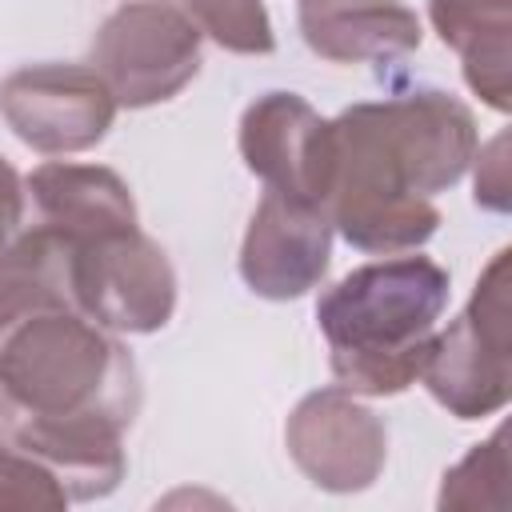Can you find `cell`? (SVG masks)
Instances as JSON below:
<instances>
[{"instance_id":"obj_1","label":"cell","mask_w":512,"mask_h":512,"mask_svg":"<svg viewBox=\"0 0 512 512\" xmlns=\"http://www.w3.org/2000/svg\"><path fill=\"white\" fill-rule=\"evenodd\" d=\"M480 144L472 108L444 88H408L348 104L328 120L332 232L356 252L400 256L440 228L436 192L464 180Z\"/></svg>"},{"instance_id":"obj_2","label":"cell","mask_w":512,"mask_h":512,"mask_svg":"<svg viewBox=\"0 0 512 512\" xmlns=\"http://www.w3.org/2000/svg\"><path fill=\"white\" fill-rule=\"evenodd\" d=\"M0 384L24 416H112L128 428L140 412L132 352L72 304L68 248L36 220L0 264Z\"/></svg>"},{"instance_id":"obj_3","label":"cell","mask_w":512,"mask_h":512,"mask_svg":"<svg viewBox=\"0 0 512 512\" xmlns=\"http://www.w3.org/2000/svg\"><path fill=\"white\" fill-rule=\"evenodd\" d=\"M448 272L432 256L400 252L352 268L316 300L328 364L356 396H400L420 380L448 308Z\"/></svg>"},{"instance_id":"obj_4","label":"cell","mask_w":512,"mask_h":512,"mask_svg":"<svg viewBox=\"0 0 512 512\" xmlns=\"http://www.w3.org/2000/svg\"><path fill=\"white\" fill-rule=\"evenodd\" d=\"M512 252L500 248L480 272L468 308L432 336L420 384L456 420H480L512 396Z\"/></svg>"},{"instance_id":"obj_5","label":"cell","mask_w":512,"mask_h":512,"mask_svg":"<svg viewBox=\"0 0 512 512\" xmlns=\"http://www.w3.org/2000/svg\"><path fill=\"white\" fill-rule=\"evenodd\" d=\"M200 28L164 0L120 4L92 36V68L120 108H156L200 72Z\"/></svg>"},{"instance_id":"obj_6","label":"cell","mask_w":512,"mask_h":512,"mask_svg":"<svg viewBox=\"0 0 512 512\" xmlns=\"http://www.w3.org/2000/svg\"><path fill=\"white\" fill-rule=\"evenodd\" d=\"M60 240V236H56ZM68 248V296L116 336H152L176 312V268L140 228Z\"/></svg>"},{"instance_id":"obj_7","label":"cell","mask_w":512,"mask_h":512,"mask_svg":"<svg viewBox=\"0 0 512 512\" xmlns=\"http://www.w3.org/2000/svg\"><path fill=\"white\" fill-rule=\"evenodd\" d=\"M116 96L92 64H24L0 80V116L12 136L44 156L96 148L112 120Z\"/></svg>"},{"instance_id":"obj_8","label":"cell","mask_w":512,"mask_h":512,"mask_svg":"<svg viewBox=\"0 0 512 512\" xmlns=\"http://www.w3.org/2000/svg\"><path fill=\"white\" fill-rule=\"evenodd\" d=\"M284 448L320 492L352 496L380 480L388 428L356 392L332 384L296 400L284 420Z\"/></svg>"},{"instance_id":"obj_9","label":"cell","mask_w":512,"mask_h":512,"mask_svg":"<svg viewBox=\"0 0 512 512\" xmlns=\"http://www.w3.org/2000/svg\"><path fill=\"white\" fill-rule=\"evenodd\" d=\"M328 260V208L264 188L240 244V280L264 300H300L324 280Z\"/></svg>"},{"instance_id":"obj_10","label":"cell","mask_w":512,"mask_h":512,"mask_svg":"<svg viewBox=\"0 0 512 512\" xmlns=\"http://www.w3.org/2000/svg\"><path fill=\"white\" fill-rule=\"evenodd\" d=\"M244 168L264 188L324 204L328 188V120L300 92H264L240 116Z\"/></svg>"},{"instance_id":"obj_11","label":"cell","mask_w":512,"mask_h":512,"mask_svg":"<svg viewBox=\"0 0 512 512\" xmlns=\"http://www.w3.org/2000/svg\"><path fill=\"white\" fill-rule=\"evenodd\" d=\"M24 184H28V204L36 208V224H44L52 236H60L72 248L140 228L132 188L116 168L48 160L32 168Z\"/></svg>"},{"instance_id":"obj_12","label":"cell","mask_w":512,"mask_h":512,"mask_svg":"<svg viewBox=\"0 0 512 512\" xmlns=\"http://www.w3.org/2000/svg\"><path fill=\"white\" fill-rule=\"evenodd\" d=\"M12 440L36 452L68 500H104L128 472L124 424L112 416H20Z\"/></svg>"},{"instance_id":"obj_13","label":"cell","mask_w":512,"mask_h":512,"mask_svg":"<svg viewBox=\"0 0 512 512\" xmlns=\"http://www.w3.org/2000/svg\"><path fill=\"white\" fill-rule=\"evenodd\" d=\"M300 36L328 64L396 60L420 48V16L404 0H300Z\"/></svg>"},{"instance_id":"obj_14","label":"cell","mask_w":512,"mask_h":512,"mask_svg":"<svg viewBox=\"0 0 512 512\" xmlns=\"http://www.w3.org/2000/svg\"><path fill=\"white\" fill-rule=\"evenodd\" d=\"M444 48L460 56L464 84L492 108H512V0H428Z\"/></svg>"},{"instance_id":"obj_15","label":"cell","mask_w":512,"mask_h":512,"mask_svg":"<svg viewBox=\"0 0 512 512\" xmlns=\"http://www.w3.org/2000/svg\"><path fill=\"white\" fill-rule=\"evenodd\" d=\"M508 428L500 424L484 444H472L464 460L444 472L436 508H464V512H504L508 508Z\"/></svg>"},{"instance_id":"obj_16","label":"cell","mask_w":512,"mask_h":512,"mask_svg":"<svg viewBox=\"0 0 512 512\" xmlns=\"http://www.w3.org/2000/svg\"><path fill=\"white\" fill-rule=\"evenodd\" d=\"M184 12L200 28V36H208L224 52L268 56L276 48V32L264 0H184Z\"/></svg>"},{"instance_id":"obj_17","label":"cell","mask_w":512,"mask_h":512,"mask_svg":"<svg viewBox=\"0 0 512 512\" xmlns=\"http://www.w3.org/2000/svg\"><path fill=\"white\" fill-rule=\"evenodd\" d=\"M68 492L56 472L16 444L12 436L0 444V508H68Z\"/></svg>"},{"instance_id":"obj_18","label":"cell","mask_w":512,"mask_h":512,"mask_svg":"<svg viewBox=\"0 0 512 512\" xmlns=\"http://www.w3.org/2000/svg\"><path fill=\"white\" fill-rule=\"evenodd\" d=\"M476 180L472 200L484 212H508L512 208V176H508V132H496L488 144H476Z\"/></svg>"},{"instance_id":"obj_19","label":"cell","mask_w":512,"mask_h":512,"mask_svg":"<svg viewBox=\"0 0 512 512\" xmlns=\"http://www.w3.org/2000/svg\"><path fill=\"white\" fill-rule=\"evenodd\" d=\"M28 228H32V220H28V184L0 156V264L12 260V252L20 248Z\"/></svg>"},{"instance_id":"obj_20","label":"cell","mask_w":512,"mask_h":512,"mask_svg":"<svg viewBox=\"0 0 512 512\" xmlns=\"http://www.w3.org/2000/svg\"><path fill=\"white\" fill-rule=\"evenodd\" d=\"M20 416H24V412H20V404H16V400L4 392V384H0V444L12 436V428L20 424Z\"/></svg>"}]
</instances>
